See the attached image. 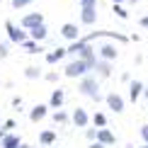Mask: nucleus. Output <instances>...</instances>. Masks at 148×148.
I'll use <instances>...</instances> for the list:
<instances>
[{
  "mask_svg": "<svg viewBox=\"0 0 148 148\" xmlns=\"http://www.w3.org/2000/svg\"><path fill=\"white\" fill-rule=\"evenodd\" d=\"M61 36H66V39H68V41H75V39H80V29L75 27V24L66 22L63 27H61Z\"/></svg>",
  "mask_w": 148,
  "mask_h": 148,
  "instance_id": "9b49d317",
  "label": "nucleus"
},
{
  "mask_svg": "<svg viewBox=\"0 0 148 148\" xmlns=\"http://www.w3.org/2000/svg\"><path fill=\"white\" fill-rule=\"evenodd\" d=\"M141 92H143V83L141 80H131V85H129V100L136 102L141 97Z\"/></svg>",
  "mask_w": 148,
  "mask_h": 148,
  "instance_id": "dca6fc26",
  "label": "nucleus"
},
{
  "mask_svg": "<svg viewBox=\"0 0 148 148\" xmlns=\"http://www.w3.org/2000/svg\"><path fill=\"white\" fill-rule=\"evenodd\" d=\"M66 121H68V114H66L63 109H56V112H53V124H66Z\"/></svg>",
  "mask_w": 148,
  "mask_h": 148,
  "instance_id": "5701e85b",
  "label": "nucleus"
},
{
  "mask_svg": "<svg viewBox=\"0 0 148 148\" xmlns=\"http://www.w3.org/2000/svg\"><path fill=\"white\" fill-rule=\"evenodd\" d=\"M29 36H32L34 41H44L46 36H49V29H46V24L41 22V24H36V27L29 29Z\"/></svg>",
  "mask_w": 148,
  "mask_h": 148,
  "instance_id": "ddd939ff",
  "label": "nucleus"
},
{
  "mask_svg": "<svg viewBox=\"0 0 148 148\" xmlns=\"http://www.w3.org/2000/svg\"><path fill=\"white\" fill-rule=\"evenodd\" d=\"M20 143H22V138L12 131H5V136L0 138V148H17Z\"/></svg>",
  "mask_w": 148,
  "mask_h": 148,
  "instance_id": "9d476101",
  "label": "nucleus"
},
{
  "mask_svg": "<svg viewBox=\"0 0 148 148\" xmlns=\"http://www.w3.org/2000/svg\"><path fill=\"white\" fill-rule=\"evenodd\" d=\"M71 121H73V126H75V129H85V126L90 124V114L85 112L83 107H75V112L71 114Z\"/></svg>",
  "mask_w": 148,
  "mask_h": 148,
  "instance_id": "423d86ee",
  "label": "nucleus"
},
{
  "mask_svg": "<svg viewBox=\"0 0 148 148\" xmlns=\"http://www.w3.org/2000/svg\"><path fill=\"white\" fill-rule=\"evenodd\" d=\"M95 141H100V143H104V146H114L116 143V136L112 131H109V129H97V136H95Z\"/></svg>",
  "mask_w": 148,
  "mask_h": 148,
  "instance_id": "1a4fd4ad",
  "label": "nucleus"
},
{
  "mask_svg": "<svg viewBox=\"0 0 148 148\" xmlns=\"http://www.w3.org/2000/svg\"><path fill=\"white\" fill-rule=\"evenodd\" d=\"M88 148H107V146L100 143V141H90V146H88Z\"/></svg>",
  "mask_w": 148,
  "mask_h": 148,
  "instance_id": "c756f323",
  "label": "nucleus"
},
{
  "mask_svg": "<svg viewBox=\"0 0 148 148\" xmlns=\"http://www.w3.org/2000/svg\"><path fill=\"white\" fill-rule=\"evenodd\" d=\"M107 107L112 109L114 114H121L124 112V97H121L119 92H109L107 95Z\"/></svg>",
  "mask_w": 148,
  "mask_h": 148,
  "instance_id": "0eeeda50",
  "label": "nucleus"
},
{
  "mask_svg": "<svg viewBox=\"0 0 148 148\" xmlns=\"http://www.w3.org/2000/svg\"><path fill=\"white\" fill-rule=\"evenodd\" d=\"M15 126H17V121H15V119H8V121H3V129H5V131H12Z\"/></svg>",
  "mask_w": 148,
  "mask_h": 148,
  "instance_id": "bb28decb",
  "label": "nucleus"
},
{
  "mask_svg": "<svg viewBox=\"0 0 148 148\" xmlns=\"http://www.w3.org/2000/svg\"><path fill=\"white\" fill-rule=\"evenodd\" d=\"M114 3H124V0H114Z\"/></svg>",
  "mask_w": 148,
  "mask_h": 148,
  "instance_id": "e433bc0d",
  "label": "nucleus"
},
{
  "mask_svg": "<svg viewBox=\"0 0 148 148\" xmlns=\"http://www.w3.org/2000/svg\"><path fill=\"white\" fill-rule=\"evenodd\" d=\"M3 58H8V44L0 41V61H3Z\"/></svg>",
  "mask_w": 148,
  "mask_h": 148,
  "instance_id": "cd10ccee",
  "label": "nucleus"
},
{
  "mask_svg": "<svg viewBox=\"0 0 148 148\" xmlns=\"http://www.w3.org/2000/svg\"><path fill=\"white\" fill-rule=\"evenodd\" d=\"M39 143H41V146L56 143V131H49V129H46V131H41V134H39Z\"/></svg>",
  "mask_w": 148,
  "mask_h": 148,
  "instance_id": "aec40b11",
  "label": "nucleus"
},
{
  "mask_svg": "<svg viewBox=\"0 0 148 148\" xmlns=\"http://www.w3.org/2000/svg\"><path fill=\"white\" fill-rule=\"evenodd\" d=\"M49 107H53V109H58V107H63V90L56 88L51 92V100H49Z\"/></svg>",
  "mask_w": 148,
  "mask_h": 148,
  "instance_id": "a211bd4d",
  "label": "nucleus"
},
{
  "mask_svg": "<svg viewBox=\"0 0 148 148\" xmlns=\"http://www.w3.org/2000/svg\"><path fill=\"white\" fill-rule=\"evenodd\" d=\"M63 56H68V53H66V49H53V51H49V53H46V63H49V66H53V63H58Z\"/></svg>",
  "mask_w": 148,
  "mask_h": 148,
  "instance_id": "f3484780",
  "label": "nucleus"
},
{
  "mask_svg": "<svg viewBox=\"0 0 148 148\" xmlns=\"http://www.w3.org/2000/svg\"><path fill=\"white\" fill-rule=\"evenodd\" d=\"M41 22H44V15H41V12H27L20 24L24 29H32V27H36V24H41Z\"/></svg>",
  "mask_w": 148,
  "mask_h": 148,
  "instance_id": "6e6552de",
  "label": "nucleus"
},
{
  "mask_svg": "<svg viewBox=\"0 0 148 148\" xmlns=\"http://www.w3.org/2000/svg\"><path fill=\"white\" fill-rule=\"evenodd\" d=\"M34 0H12V8L15 10H22V8H27V5H32Z\"/></svg>",
  "mask_w": 148,
  "mask_h": 148,
  "instance_id": "a878e982",
  "label": "nucleus"
},
{
  "mask_svg": "<svg viewBox=\"0 0 148 148\" xmlns=\"http://www.w3.org/2000/svg\"><path fill=\"white\" fill-rule=\"evenodd\" d=\"M5 29H8V39L12 41V44H22V41L27 39V32H24V29H20L15 22H10V20L5 22Z\"/></svg>",
  "mask_w": 148,
  "mask_h": 148,
  "instance_id": "20e7f679",
  "label": "nucleus"
},
{
  "mask_svg": "<svg viewBox=\"0 0 148 148\" xmlns=\"http://www.w3.org/2000/svg\"><path fill=\"white\" fill-rule=\"evenodd\" d=\"M75 56H78V58H83V61H88L90 68L95 66V61H97V56H95V46H92L90 41H83V44H80V49H78Z\"/></svg>",
  "mask_w": 148,
  "mask_h": 148,
  "instance_id": "39448f33",
  "label": "nucleus"
},
{
  "mask_svg": "<svg viewBox=\"0 0 148 148\" xmlns=\"http://www.w3.org/2000/svg\"><path fill=\"white\" fill-rule=\"evenodd\" d=\"M20 46H24V51H27V53H41V51H44V49L39 46V41H34V39H24Z\"/></svg>",
  "mask_w": 148,
  "mask_h": 148,
  "instance_id": "6ab92c4d",
  "label": "nucleus"
},
{
  "mask_svg": "<svg viewBox=\"0 0 148 148\" xmlns=\"http://www.w3.org/2000/svg\"><path fill=\"white\" fill-rule=\"evenodd\" d=\"M41 148H46V146H41Z\"/></svg>",
  "mask_w": 148,
  "mask_h": 148,
  "instance_id": "58836bf2",
  "label": "nucleus"
},
{
  "mask_svg": "<svg viewBox=\"0 0 148 148\" xmlns=\"http://www.w3.org/2000/svg\"><path fill=\"white\" fill-rule=\"evenodd\" d=\"M141 95H143L146 100H148V85H143V92H141Z\"/></svg>",
  "mask_w": 148,
  "mask_h": 148,
  "instance_id": "473e14b6",
  "label": "nucleus"
},
{
  "mask_svg": "<svg viewBox=\"0 0 148 148\" xmlns=\"http://www.w3.org/2000/svg\"><path fill=\"white\" fill-rule=\"evenodd\" d=\"M97 53H100V58H104V61H114L116 56H119V51H116V49H114L112 44H102Z\"/></svg>",
  "mask_w": 148,
  "mask_h": 148,
  "instance_id": "4468645a",
  "label": "nucleus"
},
{
  "mask_svg": "<svg viewBox=\"0 0 148 148\" xmlns=\"http://www.w3.org/2000/svg\"><path fill=\"white\" fill-rule=\"evenodd\" d=\"M46 112H49V104H36V107L29 109V119L32 121H41L46 116Z\"/></svg>",
  "mask_w": 148,
  "mask_h": 148,
  "instance_id": "2eb2a0df",
  "label": "nucleus"
},
{
  "mask_svg": "<svg viewBox=\"0 0 148 148\" xmlns=\"http://www.w3.org/2000/svg\"><path fill=\"white\" fill-rule=\"evenodd\" d=\"M141 136H143V141L148 143V124H143V126H141Z\"/></svg>",
  "mask_w": 148,
  "mask_h": 148,
  "instance_id": "c85d7f7f",
  "label": "nucleus"
},
{
  "mask_svg": "<svg viewBox=\"0 0 148 148\" xmlns=\"http://www.w3.org/2000/svg\"><path fill=\"white\" fill-rule=\"evenodd\" d=\"M109 63H112V61H104V58H97V61H95V66H92V68H95V73H97V75L107 78L109 73H112V66H109Z\"/></svg>",
  "mask_w": 148,
  "mask_h": 148,
  "instance_id": "f8f14e48",
  "label": "nucleus"
},
{
  "mask_svg": "<svg viewBox=\"0 0 148 148\" xmlns=\"http://www.w3.org/2000/svg\"><path fill=\"white\" fill-rule=\"evenodd\" d=\"M95 136H97V126H85V138L95 141Z\"/></svg>",
  "mask_w": 148,
  "mask_h": 148,
  "instance_id": "393cba45",
  "label": "nucleus"
},
{
  "mask_svg": "<svg viewBox=\"0 0 148 148\" xmlns=\"http://www.w3.org/2000/svg\"><path fill=\"white\" fill-rule=\"evenodd\" d=\"M46 80L49 83H56V73H46Z\"/></svg>",
  "mask_w": 148,
  "mask_h": 148,
  "instance_id": "7c9ffc66",
  "label": "nucleus"
},
{
  "mask_svg": "<svg viewBox=\"0 0 148 148\" xmlns=\"http://www.w3.org/2000/svg\"><path fill=\"white\" fill-rule=\"evenodd\" d=\"M80 3H85V0H80Z\"/></svg>",
  "mask_w": 148,
  "mask_h": 148,
  "instance_id": "4c0bfd02",
  "label": "nucleus"
},
{
  "mask_svg": "<svg viewBox=\"0 0 148 148\" xmlns=\"http://www.w3.org/2000/svg\"><path fill=\"white\" fill-rule=\"evenodd\" d=\"M138 148H148V143H146V146H138Z\"/></svg>",
  "mask_w": 148,
  "mask_h": 148,
  "instance_id": "c9c22d12",
  "label": "nucleus"
},
{
  "mask_svg": "<svg viewBox=\"0 0 148 148\" xmlns=\"http://www.w3.org/2000/svg\"><path fill=\"white\" fill-rule=\"evenodd\" d=\"M24 78H29V80L41 78V68H36V66H27V68H24Z\"/></svg>",
  "mask_w": 148,
  "mask_h": 148,
  "instance_id": "412c9836",
  "label": "nucleus"
},
{
  "mask_svg": "<svg viewBox=\"0 0 148 148\" xmlns=\"http://www.w3.org/2000/svg\"><path fill=\"white\" fill-rule=\"evenodd\" d=\"M80 95H85V97H92L95 102H100L102 100V95H100V83H97V78L92 75V73H85L83 78H80Z\"/></svg>",
  "mask_w": 148,
  "mask_h": 148,
  "instance_id": "f257e3e1",
  "label": "nucleus"
},
{
  "mask_svg": "<svg viewBox=\"0 0 148 148\" xmlns=\"http://www.w3.org/2000/svg\"><path fill=\"white\" fill-rule=\"evenodd\" d=\"M17 148H34V146H29V143H20Z\"/></svg>",
  "mask_w": 148,
  "mask_h": 148,
  "instance_id": "72a5a7b5",
  "label": "nucleus"
},
{
  "mask_svg": "<svg viewBox=\"0 0 148 148\" xmlns=\"http://www.w3.org/2000/svg\"><path fill=\"white\" fill-rule=\"evenodd\" d=\"M95 20H97V0L80 3V22L83 24H95Z\"/></svg>",
  "mask_w": 148,
  "mask_h": 148,
  "instance_id": "7ed1b4c3",
  "label": "nucleus"
},
{
  "mask_svg": "<svg viewBox=\"0 0 148 148\" xmlns=\"http://www.w3.org/2000/svg\"><path fill=\"white\" fill-rule=\"evenodd\" d=\"M92 124H95L97 129H102V126H107V116H104L102 112H95V116H92Z\"/></svg>",
  "mask_w": 148,
  "mask_h": 148,
  "instance_id": "4be33fe9",
  "label": "nucleus"
},
{
  "mask_svg": "<svg viewBox=\"0 0 148 148\" xmlns=\"http://www.w3.org/2000/svg\"><path fill=\"white\" fill-rule=\"evenodd\" d=\"M141 27H148V15H146V17H141Z\"/></svg>",
  "mask_w": 148,
  "mask_h": 148,
  "instance_id": "2f4dec72",
  "label": "nucleus"
},
{
  "mask_svg": "<svg viewBox=\"0 0 148 148\" xmlns=\"http://www.w3.org/2000/svg\"><path fill=\"white\" fill-rule=\"evenodd\" d=\"M112 10H114V15H116V17H121V20H126V17H129V12L121 8V3H114V5H112Z\"/></svg>",
  "mask_w": 148,
  "mask_h": 148,
  "instance_id": "b1692460",
  "label": "nucleus"
},
{
  "mask_svg": "<svg viewBox=\"0 0 148 148\" xmlns=\"http://www.w3.org/2000/svg\"><path fill=\"white\" fill-rule=\"evenodd\" d=\"M3 136H5V129H0V138H3Z\"/></svg>",
  "mask_w": 148,
  "mask_h": 148,
  "instance_id": "f704fd0d",
  "label": "nucleus"
},
{
  "mask_svg": "<svg viewBox=\"0 0 148 148\" xmlns=\"http://www.w3.org/2000/svg\"><path fill=\"white\" fill-rule=\"evenodd\" d=\"M66 78H83L85 75V73H92V68H90V63H88V61H83V58H73L71 61V63L68 66H66Z\"/></svg>",
  "mask_w": 148,
  "mask_h": 148,
  "instance_id": "f03ea898",
  "label": "nucleus"
}]
</instances>
